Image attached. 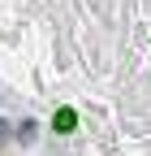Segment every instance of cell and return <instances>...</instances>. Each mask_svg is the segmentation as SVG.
I'll list each match as a JSON object with an SVG mask.
<instances>
[{
	"instance_id": "1",
	"label": "cell",
	"mask_w": 151,
	"mask_h": 156,
	"mask_svg": "<svg viewBox=\"0 0 151 156\" xmlns=\"http://www.w3.org/2000/svg\"><path fill=\"white\" fill-rule=\"evenodd\" d=\"M73 126H78L73 108H61V113H56V130H73Z\"/></svg>"
}]
</instances>
